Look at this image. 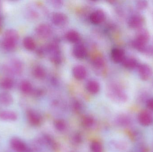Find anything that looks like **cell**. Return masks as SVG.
<instances>
[{
    "instance_id": "obj_1",
    "label": "cell",
    "mask_w": 153,
    "mask_h": 152,
    "mask_svg": "<svg viewBox=\"0 0 153 152\" xmlns=\"http://www.w3.org/2000/svg\"><path fill=\"white\" fill-rule=\"evenodd\" d=\"M108 90L110 95L115 101L125 102L127 100V95L118 85L112 84L110 85Z\"/></svg>"
},
{
    "instance_id": "obj_2",
    "label": "cell",
    "mask_w": 153,
    "mask_h": 152,
    "mask_svg": "<svg viewBox=\"0 0 153 152\" xmlns=\"http://www.w3.org/2000/svg\"><path fill=\"white\" fill-rule=\"evenodd\" d=\"M48 52L50 55L51 60L55 64H59L62 62V57L59 46L56 43H52L48 46Z\"/></svg>"
},
{
    "instance_id": "obj_3",
    "label": "cell",
    "mask_w": 153,
    "mask_h": 152,
    "mask_svg": "<svg viewBox=\"0 0 153 152\" xmlns=\"http://www.w3.org/2000/svg\"><path fill=\"white\" fill-rule=\"evenodd\" d=\"M137 68L139 76L142 80L146 81L151 78L152 76V69L147 64H139Z\"/></svg>"
},
{
    "instance_id": "obj_4",
    "label": "cell",
    "mask_w": 153,
    "mask_h": 152,
    "mask_svg": "<svg viewBox=\"0 0 153 152\" xmlns=\"http://www.w3.org/2000/svg\"><path fill=\"white\" fill-rule=\"evenodd\" d=\"M36 32L37 35L42 38H48L52 35V29L50 26L46 24H39L36 28Z\"/></svg>"
},
{
    "instance_id": "obj_5",
    "label": "cell",
    "mask_w": 153,
    "mask_h": 152,
    "mask_svg": "<svg viewBox=\"0 0 153 152\" xmlns=\"http://www.w3.org/2000/svg\"><path fill=\"white\" fill-rule=\"evenodd\" d=\"M52 21L56 26H62L66 25L69 20L66 14L63 12H56L52 15Z\"/></svg>"
},
{
    "instance_id": "obj_6",
    "label": "cell",
    "mask_w": 153,
    "mask_h": 152,
    "mask_svg": "<svg viewBox=\"0 0 153 152\" xmlns=\"http://www.w3.org/2000/svg\"><path fill=\"white\" fill-rule=\"evenodd\" d=\"M144 20L141 15H134L129 18L128 21V25L132 29L141 28L143 25Z\"/></svg>"
},
{
    "instance_id": "obj_7",
    "label": "cell",
    "mask_w": 153,
    "mask_h": 152,
    "mask_svg": "<svg viewBox=\"0 0 153 152\" xmlns=\"http://www.w3.org/2000/svg\"><path fill=\"white\" fill-rule=\"evenodd\" d=\"M138 120L140 124L145 126H150L153 122L152 115L148 112L145 111L139 113Z\"/></svg>"
},
{
    "instance_id": "obj_8",
    "label": "cell",
    "mask_w": 153,
    "mask_h": 152,
    "mask_svg": "<svg viewBox=\"0 0 153 152\" xmlns=\"http://www.w3.org/2000/svg\"><path fill=\"white\" fill-rule=\"evenodd\" d=\"M105 15L104 12L100 10H98L93 12L90 16V20L93 24L98 25L104 21Z\"/></svg>"
},
{
    "instance_id": "obj_9",
    "label": "cell",
    "mask_w": 153,
    "mask_h": 152,
    "mask_svg": "<svg viewBox=\"0 0 153 152\" xmlns=\"http://www.w3.org/2000/svg\"><path fill=\"white\" fill-rule=\"evenodd\" d=\"M73 75L77 80H82L87 76L86 69L82 65H77L74 68L73 70Z\"/></svg>"
},
{
    "instance_id": "obj_10",
    "label": "cell",
    "mask_w": 153,
    "mask_h": 152,
    "mask_svg": "<svg viewBox=\"0 0 153 152\" xmlns=\"http://www.w3.org/2000/svg\"><path fill=\"white\" fill-rule=\"evenodd\" d=\"M11 146L17 152H25L27 150L25 144L22 141L16 137L13 138L10 141Z\"/></svg>"
},
{
    "instance_id": "obj_11",
    "label": "cell",
    "mask_w": 153,
    "mask_h": 152,
    "mask_svg": "<svg viewBox=\"0 0 153 152\" xmlns=\"http://www.w3.org/2000/svg\"><path fill=\"white\" fill-rule=\"evenodd\" d=\"M150 35L147 29L141 28L138 29L136 34V39L143 43L146 44L148 43L150 39Z\"/></svg>"
},
{
    "instance_id": "obj_12",
    "label": "cell",
    "mask_w": 153,
    "mask_h": 152,
    "mask_svg": "<svg viewBox=\"0 0 153 152\" xmlns=\"http://www.w3.org/2000/svg\"><path fill=\"white\" fill-rule=\"evenodd\" d=\"M73 54L77 59H83L87 55V50L83 45L78 44L74 47Z\"/></svg>"
},
{
    "instance_id": "obj_13",
    "label": "cell",
    "mask_w": 153,
    "mask_h": 152,
    "mask_svg": "<svg viewBox=\"0 0 153 152\" xmlns=\"http://www.w3.org/2000/svg\"><path fill=\"white\" fill-rule=\"evenodd\" d=\"M111 58L116 63L122 62L125 58V52L120 48H114L111 51Z\"/></svg>"
},
{
    "instance_id": "obj_14",
    "label": "cell",
    "mask_w": 153,
    "mask_h": 152,
    "mask_svg": "<svg viewBox=\"0 0 153 152\" xmlns=\"http://www.w3.org/2000/svg\"><path fill=\"white\" fill-rule=\"evenodd\" d=\"M122 64L124 67L128 69H133L137 68L139 65L137 60L131 57H125L122 62Z\"/></svg>"
},
{
    "instance_id": "obj_15",
    "label": "cell",
    "mask_w": 153,
    "mask_h": 152,
    "mask_svg": "<svg viewBox=\"0 0 153 152\" xmlns=\"http://www.w3.org/2000/svg\"><path fill=\"white\" fill-rule=\"evenodd\" d=\"M13 98L10 94L6 92L0 93V103L5 106H9L13 103Z\"/></svg>"
},
{
    "instance_id": "obj_16",
    "label": "cell",
    "mask_w": 153,
    "mask_h": 152,
    "mask_svg": "<svg viewBox=\"0 0 153 152\" xmlns=\"http://www.w3.org/2000/svg\"><path fill=\"white\" fill-rule=\"evenodd\" d=\"M18 116L15 112L5 111L0 112V119L4 120L14 121L17 119Z\"/></svg>"
},
{
    "instance_id": "obj_17",
    "label": "cell",
    "mask_w": 153,
    "mask_h": 152,
    "mask_svg": "<svg viewBox=\"0 0 153 152\" xmlns=\"http://www.w3.org/2000/svg\"><path fill=\"white\" fill-rule=\"evenodd\" d=\"M86 88L91 93H97L100 91V84L95 80H90L86 84Z\"/></svg>"
},
{
    "instance_id": "obj_18",
    "label": "cell",
    "mask_w": 153,
    "mask_h": 152,
    "mask_svg": "<svg viewBox=\"0 0 153 152\" xmlns=\"http://www.w3.org/2000/svg\"><path fill=\"white\" fill-rule=\"evenodd\" d=\"M17 40L9 37H4L3 42V46L6 50H12L14 49L16 45Z\"/></svg>"
},
{
    "instance_id": "obj_19",
    "label": "cell",
    "mask_w": 153,
    "mask_h": 152,
    "mask_svg": "<svg viewBox=\"0 0 153 152\" xmlns=\"http://www.w3.org/2000/svg\"><path fill=\"white\" fill-rule=\"evenodd\" d=\"M66 38L70 43H76L79 41L80 35L75 30H70L66 34Z\"/></svg>"
},
{
    "instance_id": "obj_20",
    "label": "cell",
    "mask_w": 153,
    "mask_h": 152,
    "mask_svg": "<svg viewBox=\"0 0 153 152\" xmlns=\"http://www.w3.org/2000/svg\"><path fill=\"white\" fill-rule=\"evenodd\" d=\"M27 117L30 123L32 125L37 126L40 123V118L38 115L32 111H28Z\"/></svg>"
},
{
    "instance_id": "obj_21",
    "label": "cell",
    "mask_w": 153,
    "mask_h": 152,
    "mask_svg": "<svg viewBox=\"0 0 153 152\" xmlns=\"http://www.w3.org/2000/svg\"><path fill=\"white\" fill-rule=\"evenodd\" d=\"M24 47L28 51H33L36 48V45L34 39L30 37H27L23 40Z\"/></svg>"
},
{
    "instance_id": "obj_22",
    "label": "cell",
    "mask_w": 153,
    "mask_h": 152,
    "mask_svg": "<svg viewBox=\"0 0 153 152\" xmlns=\"http://www.w3.org/2000/svg\"><path fill=\"white\" fill-rule=\"evenodd\" d=\"M11 63V69L13 72L17 74H20L22 72L23 66L20 61L18 59H13Z\"/></svg>"
},
{
    "instance_id": "obj_23",
    "label": "cell",
    "mask_w": 153,
    "mask_h": 152,
    "mask_svg": "<svg viewBox=\"0 0 153 152\" xmlns=\"http://www.w3.org/2000/svg\"><path fill=\"white\" fill-rule=\"evenodd\" d=\"M33 74L35 77L38 79H43L46 76V71L41 66H36L33 70Z\"/></svg>"
},
{
    "instance_id": "obj_24",
    "label": "cell",
    "mask_w": 153,
    "mask_h": 152,
    "mask_svg": "<svg viewBox=\"0 0 153 152\" xmlns=\"http://www.w3.org/2000/svg\"><path fill=\"white\" fill-rule=\"evenodd\" d=\"M132 46L135 49L142 53H144L147 46L146 44L143 43L135 39L132 43Z\"/></svg>"
},
{
    "instance_id": "obj_25",
    "label": "cell",
    "mask_w": 153,
    "mask_h": 152,
    "mask_svg": "<svg viewBox=\"0 0 153 152\" xmlns=\"http://www.w3.org/2000/svg\"><path fill=\"white\" fill-rule=\"evenodd\" d=\"M20 87L22 91L24 93H30L32 91V86L31 83L27 80L22 82Z\"/></svg>"
},
{
    "instance_id": "obj_26",
    "label": "cell",
    "mask_w": 153,
    "mask_h": 152,
    "mask_svg": "<svg viewBox=\"0 0 153 152\" xmlns=\"http://www.w3.org/2000/svg\"><path fill=\"white\" fill-rule=\"evenodd\" d=\"M1 86L4 89H11L13 86V81L10 78H6L1 82Z\"/></svg>"
},
{
    "instance_id": "obj_27",
    "label": "cell",
    "mask_w": 153,
    "mask_h": 152,
    "mask_svg": "<svg viewBox=\"0 0 153 152\" xmlns=\"http://www.w3.org/2000/svg\"><path fill=\"white\" fill-rule=\"evenodd\" d=\"M4 37H9L18 41L19 40V35L18 32L15 29H9L4 33Z\"/></svg>"
},
{
    "instance_id": "obj_28",
    "label": "cell",
    "mask_w": 153,
    "mask_h": 152,
    "mask_svg": "<svg viewBox=\"0 0 153 152\" xmlns=\"http://www.w3.org/2000/svg\"><path fill=\"white\" fill-rule=\"evenodd\" d=\"M93 64L95 68H102L105 64L104 59L102 58L98 57L94 59L93 62Z\"/></svg>"
},
{
    "instance_id": "obj_29",
    "label": "cell",
    "mask_w": 153,
    "mask_h": 152,
    "mask_svg": "<svg viewBox=\"0 0 153 152\" xmlns=\"http://www.w3.org/2000/svg\"><path fill=\"white\" fill-rule=\"evenodd\" d=\"M118 122L121 126H127L131 124V120L127 116H123L119 118Z\"/></svg>"
},
{
    "instance_id": "obj_30",
    "label": "cell",
    "mask_w": 153,
    "mask_h": 152,
    "mask_svg": "<svg viewBox=\"0 0 153 152\" xmlns=\"http://www.w3.org/2000/svg\"><path fill=\"white\" fill-rule=\"evenodd\" d=\"M136 5L137 8L138 10H145L147 8L148 6V2L147 1L141 0V1H137Z\"/></svg>"
},
{
    "instance_id": "obj_31",
    "label": "cell",
    "mask_w": 153,
    "mask_h": 152,
    "mask_svg": "<svg viewBox=\"0 0 153 152\" xmlns=\"http://www.w3.org/2000/svg\"><path fill=\"white\" fill-rule=\"evenodd\" d=\"M92 152H102V149L101 145L98 142H92L91 145Z\"/></svg>"
},
{
    "instance_id": "obj_32",
    "label": "cell",
    "mask_w": 153,
    "mask_h": 152,
    "mask_svg": "<svg viewBox=\"0 0 153 152\" xmlns=\"http://www.w3.org/2000/svg\"><path fill=\"white\" fill-rule=\"evenodd\" d=\"M56 127L58 129V130H63L64 129L65 127V125L64 123L62 121H60V120H58V121H56L55 123Z\"/></svg>"
},
{
    "instance_id": "obj_33",
    "label": "cell",
    "mask_w": 153,
    "mask_h": 152,
    "mask_svg": "<svg viewBox=\"0 0 153 152\" xmlns=\"http://www.w3.org/2000/svg\"><path fill=\"white\" fill-rule=\"evenodd\" d=\"M51 2L52 5L55 8H60L63 5V2L61 1H52Z\"/></svg>"
},
{
    "instance_id": "obj_34",
    "label": "cell",
    "mask_w": 153,
    "mask_h": 152,
    "mask_svg": "<svg viewBox=\"0 0 153 152\" xmlns=\"http://www.w3.org/2000/svg\"><path fill=\"white\" fill-rule=\"evenodd\" d=\"M84 123L86 126H91L93 123V120L91 118L87 117L84 120Z\"/></svg>"
},
{
    "instance_id": "obj_35",
    "label": "cell",
    "mask_w": 153,
    "mask_h": 152,
    "mask_svg": "<svg viewBox=\"0 0 153 152\" xmlns=\"http://www.w3.org/2000/svg\"><path fill=\"white\" fill-rule=\"evenodd\" d=\"M146 105L148 109L153 111V99L148 100L146 103Z\"/></svg>"
},
{
    "instance_id": "obj_36",
    "label": "cell",
    "mask_w": 153,
    "mask_h": 152,
    "mask_svg": "<svg viewBox=\"0 0 153 152\" xmlns=\"http://www.w3.org/2000/svg\"><path fill=\"white\" fill-rule=\"evenodd\" d=\"M0 23H1V19H0Z\"/></svg>"
}]
</instances>
